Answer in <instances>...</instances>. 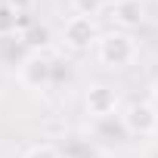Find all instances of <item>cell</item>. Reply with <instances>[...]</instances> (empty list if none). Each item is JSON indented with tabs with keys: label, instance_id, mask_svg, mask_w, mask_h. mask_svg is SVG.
<instances>
[{
	"label": "cell",
	"instance_id": "6da1fadb",
	"mask_svg": "<svg viewBox=\"0 0 158 158\" xmlns=\"http://www.w3.org/2000/svg\"><path fill=\"white\" fill-rule=\"evenodd\" d=\"M136 56H139V47H136L130 31L115 28V31L99 34V40H96V59L106 68H127L136 62Z\"/></svg>",
	"mask_w": 158,
	"mask_h": 158
},
{
	"label": "cell",
	"instance_id": "7a4b0ae2",
	"mask_svg": "<svg viewBox=\"0 0 158 158\" xmlns=\"http://www.w3.org/2000/svg\"><path fill=\"white\" fill-rule=\"evenodd\" d=\"M121 127L130 133V136H155L158 133V106L155 102H146V99H133L121 109Z\"/></svg>",
	"mask_w": 158,
	"mask_h": 158
},
{
	"label": "cell",
	"instance_id": "3957f363",
	"mask_svg": "<svg viewBox=\"0 0 158 158\" xmlns=\"http://www.w3.org/2000/svg\"><path fill=\"white\" fill-rule=\"evenodd\" d=\"M53 56L50 53H40V50H31L22 62H19V84L25 90H47L53 84Z\"/></svg>",
	"mask_w": 158,
	"mask_h": 158
},
{
	"label": "cell",
	"instance_id": "277c9868",
	"mask_svg": "<svg viewBox=\"0 0 158 158\" xmlns=\"http://www.w3.org/2000/svg\"><path fill=\"white\" fill-rule=\"evenodd\" d=\"M99 40V28H96V19H87V16H71L65 25H62V44L74 53H84L90 47H96Z\"/></svg>",
	"mask_w": 158,
	"mask_h": 158
},
{
	"label": "cell",
	"instance_id": "5b68a950",
	"mask_svg": "<svg viewBox=\"0 0 158 158\" xmlns=\"http://www.w3.org/2000/svg\"><path fill=\"white\" fill-rule=\"evenodd\" d=\"M118 90L115 87H109V84H90L87 87V96H84V109H87V115L90 118H96V121H106V118H112L115 112H118Z\"/></svg>",
	"mask_w": 158,
	"mask_h": 158
},
{
	"label": "cell",
	"instance_id": "8992f818",
	"mask_svg": "<svg viewBox=\"0 0 158 158\" xmlns=\"http://www.w3.org/2000/svg\"><path fill=\"white\" fill-rule=\"evenodd\" d=\"M109 13H112V22L118 25V31H133L146 22V3L143 0H115Z\"/></svg>",
	"mask_w": 158,
	"mask_h": 158
},
{
	"label": "cell",
	"instance_id": "52a82bcc",
	"mask_svg": "<svg viewBox=\"0 0 158 158\" xmlns=\"http://www.w3.org/2000/svg\"><path fill=\"white\" fill-rule=\"evenodd\" d=\"M68 6L74 16H87V19H96L102 10H106V0H68Z\"/></svg>",
	"mask_w": 158,
	"mask_h": 158
},
{
	"label": "cell",
	"instance_id": "ba28073f",
	"mask_svg": "<svg viewBox=\"0 0 158 158\" xmlns=\"http://www.w3.org/2000/svg\"><path fill=\"white\" fill-rule=\"evenodd\" d=\"M22 158H62V155H59V152H56L50 143H37V146H31V149H28Z\"/></svg>",
	"mask_w": 158,
	"mask_h": 158
},
{
	"label": "cell",
	"instance_id": "9c48e42d",
	"mask_svg": "<svg viewBox=\"0 0 158 158\" xmlns=\"http://www.w3.org/2000/svg\"><path fill=\"white\" fill-rule=\"evenodd\" d=\"M34 3H37V0H6V10L13 16H28L34 10Z\"/></svg>",
	"mask_w": 158,
	"mask_h": 158
},
{
	"label": "cell",
	"instance_id": "30bf717a",
	"mask_svg": "<svg viewBox=\"0 0 158 158\" xmlns=\"http://www.w3.org/2000/svg\"><path fill=\"white\" fill-rule=\"evenodd\" d=\"M152 102L158 106V77H155V84H152Z\"/></svg>",
	"mask_w": 158,
	"mask_h": 158
},
{
	"label": "cell",
	"instance_id": "8fae6325",
	"mask_svg": "<svg viewBox=\"0 0 158 158\" xmlns=\"http://www.w3.org/2000/svg\"><path fill=\"white\" fill-rule=\"evenodd\" d=\"M65 158H71V155H65Z\"/></svg>",
	"mask_w": 158,
	"mask_h": 158
}]
</instances>
